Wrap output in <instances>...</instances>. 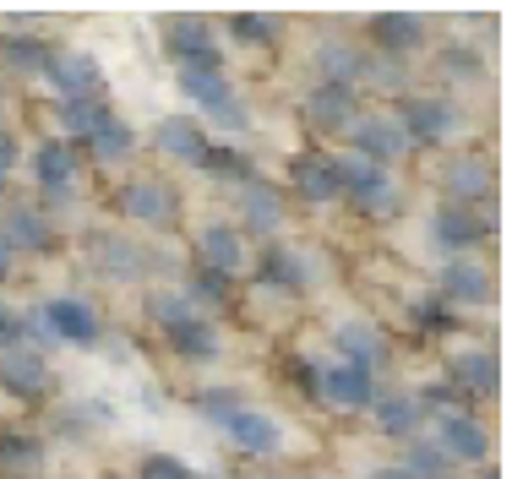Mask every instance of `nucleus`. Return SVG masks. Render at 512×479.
I'll return each instance as SVG.
<instances>
[{
  "instance_id": "obj_1",
  "label": "nucleus",
  "mask_w": 512,
  "mask_h": 479,
  "mask_svg": "<svg viewBox=\"0 0 512 479\" xmlns=\"http://www.w3.org/2000/svg\"><path fill=\"white\" fill-rule=\"evenodd\" d=\"M180 93H186L207 120H218V126H229V131H240V126L251 120V109L240 104V93H235V82H229V71L180 66Z\"/></svg>"
},
{
  "instance_id": "obj_2",
  "label": "nucleus",
  "mask_w": 512,
  "mask_h": 479,
  "mask_svg": "<svg viewBox=\"0 0 512 479\" xmlns=\"http://www.w3.org/2000/svg\"><path fill=\"white\" fill-rule=\"evenodd\" d=\"M393 115H398V126H404L409 147H414V142H420V147H442V142H453L458 120H463L453 98H431V93L404 98V109H393Z\"/></svg>"
},
{
  "instance_id": "obj_3",
  "label": "nucleus",
  "mask_w": 512,
  "mask_h": 479,
  "mask_svg": "<svg viewBox=\"0 0 512 479\" xmlns=\"http://www.w3.org/2000/svg\"><path fill=\"white\" fill-rule=\"evenodd\" d=\"M496 229L491 207H458V202H442L431 213V240L442 245L447 256H469L474 245H480L485 235Z\"/></svg>"
},
{
  "instance_id": "obj_4",
  "label": "nucleus",
  "mask_w": 512,
  "mask_h": 479,
  "mask_svg": "<svg viewBox=\"0 0 512 479\" xmlns=\"http://www.w3.org/2000/svg\"><path fill=\"white\" fill-rule=\"evenodd\" d=\"M88 262L99 267L104 278H115V284H137V278H148L153 267H158V256H153V251H142L137 240L99 229V235H88Z\"/></svg>"
},
{
  "instance_id": "obj_5",
  "label": "nucleus",
  "mask_w": 512,
  "mask_h": 479,
  "mask_svg": "<svg viewBox=\"0 0 512 479\" xmlns=\"http://www.w3.org/2000/svg\"><path fill=\"white\" fill-rule=\"evenodd\" d=\"M349 142H355V153L365 158V164H376V169L398 164V158L409 153V137H404V126H398L393 109H371V115H360L355 126H349Z\"/></svg>"
},
{
  "instance_id": "obj_6",
  "label": "nucleus",
  "mask_w": 512,
  "mask_h": 479,
  "mask_svg": "<svg viewBox=\"0 0 512 479\" xmlns=\"http://www.w3.org/2000/svg\"><path fill=\"white\" fill-rule=\"evenodd\" d=\"M77 175H82V158L71 153V142H39L33 147V180H39V191L50 196L55 207H66L71 196H77Z\"/></svg>"
},
{
  "instance_id": "obj_7",
  "label": "nucleus",
  "mask_w": 512,
  "mask_h": 479,
  "mask_svg": "<svg viewBox=\"0 0 512 479\" xmlns=\"http://www.w3.org/2000/svg\"><path fill=\"white\" fill-rule=\"evenodd\" d=\"M39 322L50 327L55 343H77V349H93L99 333H104L99 311H93L88 300H77V294H55V300L39 311Z\"/></svg>"
},
{
  "instance_id": "obj_8",
  "label": "nucleus",
  "mask_w": 512,
  "mask_h": 479,
  "mask_svg": "<svg viewBox=\"0 0 512 479\" xmlns=\"http://www.w3.org/2000/svg\"><path fill=\"white\" fill-rule=\"evenodd\" d=\"M120 213L148 229H169L180 218V191L169 180H126L120 186Z\"/></svg>"
},
{
  "instance_id": "obj_9",
  "label": "nucleus",
  "mask_w": 512,
  "mask_h": 479,
  "mask_svg": "<svg viewBox=\"0 0 512 479\" xmlns=\"http://www.w3.org/2000/svg\"><path fill=\"white\" fill-rule=\"evenodd\" d=\"M442 186H447V196H453L458 207H491L496 169H491V158H485V153H453V158H447V169H442Z\"/></svg>"
},
{
  "instance_id": "obj_10",
  "label": "nucleus",
  "mask_w": 512,
  "mask_h": 479,
  "mask_svg": "<svg viewBox=\"0 0 512 479\" xmlns=\"http://www.w3.org/2000/svg\"><path fill=\"white\" fill-rule=\"evenodd\" d=\"M316 398L333 403V409H371L376 403V376L360 371V365L327 360V365H316Z\"/></svg>"
},
{
  "instance_id": "obj_11",
  "label": "nucleus",
  "mask_w": 512,
  "mask_h": 479,
  "mask_svg": "<svg viewBox=\"0 0 512 479\" xmlns=\"http://www.w3.org/2000/svg\"><path fill=\"white\" fill-rule=\"evenodd\" d=\"M164 49L180 66L224 71V55H218V44H213V22H202V17H169L164 22Z\"/></svg>"
},
{
  "instance_id": "obj_12",
  "label": "nucleus",
  "mask_w": 512,
  "mask_h": 479,
  "mask_svg": "<svg viewBox=\"0 0 512 479\" xmlns=\"http://www.w3.org/2000/svg\"><path fill=\"white\" fill-rule=\"evenodd\" d=\"M436 300L453 305V311H469V305H491L496 284H491V267H480L474 256H453L442 267V284H436Z\"/></svg>"
},
{
  "instance_id": "obj_13",
  "label": "nucleus",
  "mask_w": 512,
  "mask_h": 479,
  "mask_svg": "<svg viewBox=\"0 0 512 479\" xmlns=\"http://www.w3.org/2000/svg\"><path fill=\"white\" fill-rule=\"evenodd\" d=\"M44 82L60 93V104H66V98H99L104 71H99V60H93L88 49H55L50 66H44Z\"/></svg>"
},
{
  "instance_id": "obj_14",
  "label": "nucleus",
  "mask_w": 512,
  "mask_h": 479,
  "mask_svg": "<svg viewBox=\"0 0 512 479\" xmlns=\"http://www.w3.org/2000/svg\"><path fill=\"white\" fill-rule=\"evenodd\" d=\"M436 447H442L447 463H485L491 458V431H485L469 409L442 414V420H436Z\"/></svg>"
},
{
  "instance_id": "obj_15",
  "label": "nucleus",
  "mask_w": 512,
  "mask_h": 479,
  "mask_svg": "<svg viewBox=\"0 0 512 479\" xmlns=\"http://www.w3.org/2000/svg\"><path fill=\"white\" fill-rule=\"evenodd\" d=\"M447 387H453L463 403H474V398H496V392H502V371H496V354H491V349H458V354H453V365H447Z\"/></svg>"
},
{
  "instance_id": "obj_16",
  "label": "nucleus",
  "mask_w": 512,
  "mask_h": 479,
  "mask_svg": "<svg viewBox=\"0 0 512 479\" xmlns=\"http://www.w3.org/2000/svg\"><path fill=\"white\" fill-rule=\"evenodd\" d=\"M306 120L322 137H344L349 126L360 120V98L355 88H333V82H316V88L306 93Z\"/></svg>"
},
{
  "instance_id": "obj_17",
  "label": "nucleus",
  "mask_w": 512,
  "mask_h": 479,
  "mask_svg": "<svg viewBox=\"0 0 512 479\" xmlns=\"http://www.w3.org/2000/svg\"><path fill=\"white\" fill-rule=\"evenodd\" d=\"M224 436L235 441L246 458H273V452L284 447V425H278L273 414H262V409H235L224 420Z\"/></svg>"
},
{
  "instance_id": "obj_18",
  "label": "nucleus",
  "mask_w": 512,
  "mask_h": 479,
  "mask_svg": "<svg viewBox=\"0 0 512 479\" xmlns=\"http://www.w3.org/2000/svg\"><path fill=\"white\" fill-rule=\"evenodd\" d=\"M0 387L11 392V398H44V392H50V360H44V354H33L28 343H22V349H6L0 354Z\"/></svg>"
},
{
  "instance_id": "obj_19",
  "label": "nucleus",
  "mask_w": 512,
  "mask_h": 479,
  "mask_svg": "<svg viewBox=\"0 0 512 479\" xmlns=\"http://www.w3.org/2000/svg\"><path fill=\"white\" fill-rule=\"evenodd\" d=\"M197 267H213V273H224V278L246 273V235H240L235 224H202Z\"/></svg>"
},
{
  "instance_id": "obj_20",
  "label": "nucleus",
  "mask_w": 512,
  "mask_h": 479,
  "mask_svg": "<svg viewBox=\"0 0 512 479\" xmlns=\"http://www.w3.org/2000/svg\"><path fill=\"white\" fill-rule=\"evenodd\" d=\"M289 186H295L300 202H333V196H344V186H338V164L333 153H300L295 164H289Z\"/></svg>"
},
{
  "instance_id": "obj_21",
  "label": "nucleus",
  "mask_w": 512,
  "mask_h": 479,
  "mask_svg": "<svg viewBox=\"0 0 512 479\" xmlns=\"http://www.w3.org/2000/svg\"><path fill=\"white\" fill-rule=\"evenodd\" d=\"M256 284L273 289V294H289V300H295V294H306V284H311L306 256L289 251V245H267L262 262H256Z\"/></svg>"
},
{
  "instance_id": "obj_22",
  "label": "nucleus",
  "mask_w": 512,
  "mask_h": 479,
  "mask_svg": "<svg viewBox=\"0 0 512 479\" xmlns=\"http://www.w3.org/2000/svg\"><path fill=\"white\" fill-rule=\"evenodd\" d=\"M371 39H376V49H382L387 60H404V55H414V49L425 44V17H414V11H376Z\"/></svg>"
},
{
  "instance_id": "obj_23",
  "label": "nucleus",
  "mask_w": 512,
  "mask_h": 479,
  "mask_svg": "<svg viewBox=\"0 0 512 479\" xmlns=\"http://www.w3.org/2000/svg\"><path fill=\"white\" fill-rule=\"evenodd\" d=\"M278 229H284V196H278L273 186H262V180L240 186V235L273 240Z\"/></svg>"
},
{
  "instance_id": "obj_24",
  "label": "nucleus",
  "mask_w": 512,
  "mask_h": 479,
  "mask_svg": "<svg viewBox=\"0 0 512 479\" xmlns=\"http://www.w3.org/2000/svg\"><path fill=\"white\" fill-rule=\"evenodd\" d=\"M0 240L11 245V251H50L55 245V224L44 218V207H6V218H0Z\"/></svg>"
},
{
  "instance_id": "obj_25",
  "label": "nucleus",
  "mask_w": 512,
  "mask_h": 479,
  "mask_svg": "<svg viewBox=\"0 0 512 479\" xmlns=\"http://www.w3.org/2000/svg\"><path fill=\"white\" fill-rule=\"evenodd\" d=\"M153 142H158V153H169L175 164H202V153H207L202 120H191V115H164L153 126Z\"/></svg>"
},
{
  "instance_id": "obj_26",
  "label": "nucleus",
  "mask_w": 512,
  "mask_h": 479,
  "mask_svg": "<svg viewBox=\"0 0 512 479\" xmlns=\"http://www.w3.org/2000/svg\"><path fill=\"white\" fill-rule=\"evenodd\" d=\"M333 354L344 365H360V371L376 376V365H387V338L376 333V327H365V322H344L333 333Z\"/></svg>"
},
{
  "instance_id": "obj_27",
  "label": "nucleus",
  "mask_w": 512,
  "mask_h": 479,
  "mask_svg": "<svg viewBox=\"0 0 512 479\" xmlns=\"http://www.w3.org/2000/svg\"><path fill=\"white\" fill-rule=\"evenodd\" d=\"M316 82H333V88H355V82L365 77V60L371 55H360L355 44H344V39H333V44H316Z\"/></svg>"
},
{
  "instance_id": "obj_28",
  "label": "nucleus",
  "mask_w": 512,
  "mask_h": 479,
  "mask_svg": "<svg viewBox=\"0 0 512 479\" xmlns=\"http://www.w3.org/2000/svg\"><path fill=\"white\" fill-rule=\"evenodd\" d=\"M376 431L382 436H420L425 425V409L409 398V392H376Z\"/></svg>"
},
{
  "instance_id": "obj_29",
  "label": "nucleus",
  "mask_w": 512,
  "mask_h": 479,
  "mask_svg": "<svg viewBox=\"0 0 512 479\" xmlns=\"http://www.w3.org/2000/svg\"><path fill=\"white\" fill-rule=\"evenodd\" d=\"M164 338H169V349H175L180 360H213V354H218V327L207 322L202 311H191L186 322L164 327Z\"/></svg>"
},
{
  "instance_id": "obj_30",
  "label": "nucleus",
  "mask_w": 512,
  "mask_h": 479,
  "mask_svg": "<svg viewBox=\"0 0 512 479\" xmlns=\"http://www.w3.org/2000/svg\"><path fill=\"white\" fill-rule=\"evenodd\" d=\"M55 115H60V131H66L60 142H88L93 131H99L109 115H115V109H109L104 98H66Z\"/></svg>"
},
{
  "instance_id": "obj_31",
  "label": "nucleus",
  "mask_w": 512,
  "mask_h": 479,
  "mask_svg": "<svg viewBox=\"0 0 512 479\" xmlns=\"http://www.w3.org/2000/svg\"><path fill=\"white\" fill-rule=\"evenodd\" d=\"M55 49L39 39V33H6L0 39V60H6L11 71H28V77H44V66H50Z\"/></svg>"
},
{
  "instance_id": "obj_32",
  "label": "nucleus",
  "mask_w": 512,
  "mask_h": 479,
  "mask_svg": "<svg viewBox=\"0 0 512 479\" xmlns=\"http://www.w3.org/2000/svg\"><path fill=\"white\" fill-rule=\"evenodd\" d=\"M88 153L99 158V164H120V158H131V153H137V131H131L120 115H109L104 126L88 137Z\"/></svg>"
},
{
  "instance_id": "obj_33",
  "label": "nucleus",
  "mask_w": 512,
  "mask_h": 479,
  "mask_svg": "<svg viewBox=\"0 0 512 479\" xmlns=\"http://www.w3.org/2000/svg\"><path fill=\"white\" fill-rule=\"evenodd\" d=\"M44 463V441L28 431H0V469L6 474H39Z\"/></svg>"
},
{
  "instance_id": "obj_34",
  "label": "nucleus",
  "mask_w": 512,
  "mask_h": 479,
  "mask_svg": "<svg viewBox=\"0 0 512 479\" xmlns=\"http://www.w3.org/2000/svg\"><path fill=\"white\" fill-rule=\"evenodd\" d=\"M202 175H213V180H235V186H251L256 180V164L246 153H235V147H224V142H207V153H202Z\"/></svg>"
},
{
  "instance_id": "obj_35",
  "label": "nucleus",
  "mask_w": 512,
  "mask_h": 479,
  "mask_svg": "<svg viewBox=\"0 0 512 479\" xmlns=\"http://www.w3.org/2000/svg\"><path fill=\"white\" fill-rule=\"evenodd\" d=\"M409 322H414V333H425V338H447V333H458V311H453V305H442L436 294H425V300H414V305H409Z\"/></svg>"
},
{
  "instance_id": "obj_36",
  "label": "nucleus",
  "mask_w": 512,
  "mask_h": 479,
  "mask_svg": "<svg viewBox=\"0 0 512 479\" xmlns=\"http://www.w3.org/2000/svg\"><path fill=\"white\" fill-rule=\"evenodd\" d=\"M349 202H355V213H365V218H393L398 207H404V202H398V186L387 175H376L371 186L349 191Z\"/></svg>"
},
{
  "instance_id": "obj_37",
  "label": "nucleus",
  "mask_w": 512,
  "mask_h": 479,
  "mask_svg": "<svg viewBox=\"0 0 512 479\" xmlns=\"http://www.w3.org/2000/svg\"><path fill=\"white\" fill-rule=\"evenodd\" d=\"M180 294L191 300V311H202V305H224L229 300V278L213 273V267H191V278H186Z\"/></svg>"
},
{
  "instance_id": "obj_38",
  "label": "nucleus",
  "mask_w": 512,
  "mask_h": 479,
  "mask_svg": "<svg viewBox=\"0 0 512 479\" xmlns=\"http://www.w3.org/2000/svg\"><path fill=\"white\" fill-rule=\"evenodd\" d=\"M229 33H235V44H246V49L278 44V22L262 17V11H240V17H229Z\"/></svg>"
},
{
  "instance_id": "obj_39",
  "label": "nucleus",
  "mask_w": 512,
  "mask_h": 479,
  "mask_svg": "<svg viewBox=\"0 0 512 479\" xmlns=\"http://www.w3.org/2000/svg\"><path fill=\"white\" fill-rule=\"evenodd\" d=\"M404 474L409 479H453V463L442 458V447H436V441H414L409 458H404Z\"/></svg>"
},
{
  "instance_id": "obj_40",
  "label": "nucleus",
  "mask_w": 512,
  "mask_h": 479,
  "mask_svg": "<svg viewBox=\"0 0 512 479\" xmlns=\"http://www.w3.org/2000/svg\"><path fill=\"white\" fill-rule=\"evenodd\" d=\"M148 316L158 327H175V322H186V316H191V300L180 289H148Z\"/></svg>"
},
{
  "instance_id": "obj_41",
  "label": "nucleus",
  "mask_w": 512,
  "mask_h": 479,
  "mask_svg": "<svg viewBox=\"0 0 512 479\" xmlns=\"http://www.w3.org/2000/svg\"><path fill=\"white\" fill-rule=\"evenodd\" d=\"M235 409H246L235 387H207L202 398H197V414H202V420H213V425H224V420H229V414H235Z\"/></svg>"
},
{
  "instance_id": "obj_42",
  "label": "nucleus",
  "mask_w": 512,
  "mask_h": 479,
  "mask_svg": "<svg viewBox=\"0 0 512 479\" xmlns=\"http://www.w3.org/2000/svg\"><path fill=\"white\" fill-rule=\"evenodd\" d=\"M365 82H371V88H382V93H404L409 88V71L398 66V60H365Z\"/></svg>"
},
{
  "instance_id": "obj_43",
  "label": "nucleus",
  "mask_w": 512,
  "mask_h": 479,
  "mask_svg": "<svg viewBox=\"0 0 512 479\" xmlns=\"http://www.w3.org/2000/svg\"><path fill=\"white\" fill-rule=\"evenodd\" d=\"M142 479H197V474H191L180 458H169V452H153V458L142 463Z\"/></svg>"
},
{
  "instance_id": "obj_44",
  "label": "nucleus",
  "mask_w": 512,
  "mask_h": 479,
  "mask_svg": "<svg viewBox=\"0 0 512 479\" xmlns=\"http://www.w3.org/2000/svg\"><path fill=\"white\" fill-rule=\"evenodd\" d=\"M22 343H28V316H17V311H6V305H0V354L22 349Z\"/></svg>"
},
{
  "instance_id": "obj_45",
  "label": "nucleus",
  "mask_w": 512,
  "mask_h": 479,
  "mask_svg": "<svg viewBox=\"0 0 512 479\" xmlns=\"http://www.w3.org/2000/svg\"><path fill=\"white\" fill-rule=\"evenodd\" d=\"M442 71L447 77H480V55H474V49H442Z\"/></svg>"
},
{
  "instance_id": "obj_46",
  "label": "nucleus",
  "mask_w": 512,
  "mask_h": 479,
  "mask_svg": "<svg viewBox=\"0 0 512 479\" xmlns=\"http://www.w3.org/2000/svg\"><path fill=\"white\" fill-rule=\"evenodd\" d=\"M17 158H22V142L11 137V131H0V180H6L11 169H17Z\"/></svg>"
},
{
  "instance_id": "obj_47",
  "label": "nucleus",
  "mask_w": 512,
  "mask_h": 479,
  "mask_svg": "<svg viewBox=\"0 0 512 479\" xmlns=\"http://www.w3.org/2000/svg\"><path fill=\"white\" fill-rule=\"evenodd\" d=\"M11 267H17V251H11L6 240H0V278H11Z\"/></svg>"
},
{
  "instance_id": "obj_48",
  "label": "nucleus",
  "mask_w": 512,
  "mask_h": 479,
  "mask_svg": "<svg viewBox=\"0 0 512 479\" xmlns=\"http://www.w3.org/2000/svg\"><path fill=\"white\" fill-rule=\"evenodd\" d=\"M371 479H409V474H404V463H382V469H376Z\"/></svg>"
},
{
  "instance_id": "obj_49",
  "label": "nucleus",
  "mask_w": 512,
  "mask_h": 479,
  "mask_svg": "<svg viewBox=\"0 0 512 479\" xmlns=\"http://www.w3.org/2000/svg\"><path fill=\"white\" fill-rule=\"evenodd\" d=\"M0 196H6V180H0Z\"/></svg>"
}]
</instances>
